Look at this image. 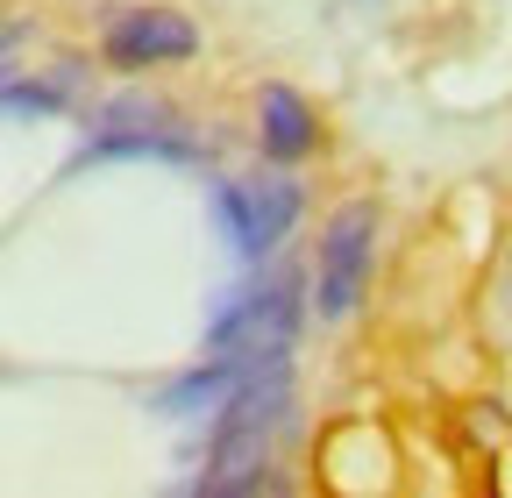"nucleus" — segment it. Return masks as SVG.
Here are the masks:
<instances>
[{
  "label": "nucleus",
  "mask_w": 512,
  "mask_h": 498,
  "mask_svg": "<svg viewBox=\"0 0 512 498\" xmlns=\"http://www.w3.org/2000/svg\"><path fill=\"white\" fill-rule=\"evenodd\" d=\"M292 413V370L285 363H264L235 385V399L214 413V434H207V470L192 491L207 498H228V491H256L264 484V463H271V442Z\"/></svg>",
  "instance_id": "obj_1"
},
{
  "label": "nucleus",
  "mask_w": 512,
  "mask_h": 498,
  "mask_svg": "<svg viewBox=\"0 0 512 498\" xmlns=\"http://www.w3.org/2000/svg\"><path fill=\"white\" fill-rule=\"evenodd\" d=\"M299 335V278L278 271L249 292H228V306L207 328V356H242V363H285Z\"/></svg>",
  "instance_id": "obj_2"
},
{
  "label": "nucleus",
  "mask_w": 512,
  "mask_h": 498,
  "mask_svg": "<svg viewBox=\"0 0 512 498\" xmlns=\"http://www.w3.org/2000/svg\"><path fill=\"white\" fill-rule=\"evenodd\" d=\"M370 249H377V207L370 200L335 207L328 228H320V257H313V314H320V328L356 314L363 278H370Z\"/></svg>",
  "instance_id": "obj_3"
},
{
  "label": "nucleus",
  "mask_w": 512,
  "mask_h": 498,
  "mask_svg": "<svg viewBox=\"0 0 512 498\" xmlns=\"http://www.w3.org/2000/svg\"><path fill=\"white\" fill-rule=\"evenodd\" d=\"M100 57L114 72H164L200 57V29H192L178 8H121L100 29Z\"/></svg>",
  "instance_id": "obj_4"
},
{
  "label": "nucleus",
  "mask_w": 512,
  "mask_h": 498,
  "mask_svg": "<svg viewBox=\"0 0 512 498\" xmlns=\"http://www.w3.org/2000/svg\"><path fill=\"white\" fill-rule=\"evenodd\" d=\"M93 143H86V157L79 164H93V157H192V136H178V121H171V107L164 100H150V93H121V100H107L100 114H93Z\"/></svg>",
  "instance_id": "obj_5"
},
{
  "label": "nucleus",
  "mask_w": 512,
  "mask_h": 498,
  "mask_svg": "<svg viewBox=\"0 0 512 498\" xmlns=\"http://www.w3.org/2000/svg\"><path fill=\"white\" fill-rule=\"evenodd\" d=\"M256 143H264L271 164H306L320 150V121H313L306 93H292L285 79H271L256 93Z\"/></svg>",
  "instance_id": "obj_6"
},
{
  "label": "nucleus",
  "mask_w": 512,
  "mask_h": 498,
  "mask_svg": "<svg viewBox=\"0 0 512 498\" xmlns=\"http://www.w3.org/2000/svg\"><path fill=\"white\" fill-rule=\"evenodd\" d=\"M249 370H264V363H242V356H207L200 370H185L178 385H164V392H157V413H171V420H185V413H221V406L235 399V385L249 378Z\"/></svg>",
  "instance_id": "obj_7"
},
{
  "label": "nucleus",
  "mask_w": 512,
  "mask_h": 498,
  "mask_svg": "<svg viewBox=\"0 0 512 498\" xmlns=\"http://www.w3.org/2000/svg\"><path fill=\"white\" fill-rule=\"evenodd\" d=\"M249 200H256V228H264V257L292 235V221H299V207H306V193L285 178V171H264V178H249Z\"/></svg>",
  "instance_id": "obj_8"
},
{
  "label": "nucleus",
  "mask_w": 512,
  "mask_h": 498,
  "mask_svg": "<svg viewBox=\"0 0 512 498\" xmlns=\"http://www.w3.org/2000/svg\"><path fill=\"white\" fill-rule=\"evenodd\" d=\"M214 221H221L235 257H249V264L264 257V228H256V200H249L242 178H214Z\"/></svg>",
  "instance_id": "obj_9"
}]
</instances>
